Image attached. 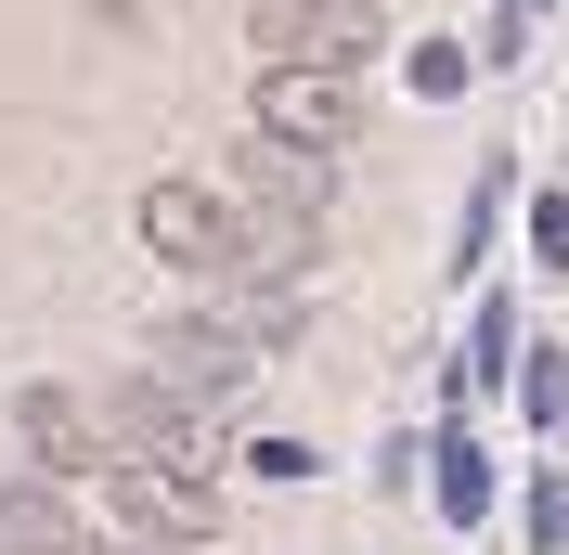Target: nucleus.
<instances>
[{
    "instance_id": "0eeeda50",
    "label": "nucleus",
    "mask_w": 569,
    "mask_h": 555,
    "mask_svg": "<svg viewBox=\"0 0 569 555\" xmlns=\"http://www.w3.org/2000/svg\"><path fill=\"white\" fill-rule=\"evenodd\" d=\"M13 426H27L39 478H78V465H117V452H104V414H91L78 387H27V401H13Z\"/></svg>"
},
{
    "instance_id": "4468645a",
    "label": "nucleus",
    "mask_w": 569,
    "mask_h": 555,
    "mask_svg": "<svg viewBox=\"0 0 569 555\" xmlns=\"http://www.w3.org/2000/svg\"><path fill=\"white\" fill-rule=\"evenodd\" d=\"M531 245H543V259H569V194H543V208H531Z\"/></svg>"
},
{
    "instance_id": "f257e3e1",
    "label": "nucleus",
    "mask_w": 569,
    "mask_h": 555,
    "mask_svg": "<svg viewBox=\"0 0 569 555\" xmlns=\"http://www.w3.org/2000/svg\"><path fill=\"white\" fill-rule=\"evenodd\" d=\"M247 39H259V65H311V78H350L362 52H376V13L362 0H259L247 13Z\"/></svg>"
},
{
    "instance_id": "7ed1b4c3",
    "label": "nucleus",
    "mask_w": 569,
    "mask_h": 555,
    "mask_svg": "<svg viewBox=\"0 0 569 555\" xmlns=\"http://www.w3.org/2000/svg\"><path fill=\"white\" fill-rule=\"evenodd\" d=\"M104 440H117V465H181V478H208V426H194V401H169L156 375L104 401Z\"/></svg>"
},
{
    "instance_id": "f03ea898",
    "label": "nucleus",
    "mask_w": 569,
    "mask_h": 555,
    "mask_svg": "<svg viewBox=\"0 0 569 555\" xmlns=\"http://www.w3.org/2000/svg\"><path fill=\"white\" fill-rule=\"evenodd\" d=\"M142 245H156L169 272H247V220H233V194H208V181H142Z\"/></svg>"
},
{
    "instance_id": "f8f14e48",
    "label": "nucleus",
    "mask_w": 569,
    "mask_h": 555,
    "mask_svg": "<svg viewBox=\"0 0 569 555\" xmlns=\"http://www.w3.org/2000/svg\"><path fill=\"white\" fill-rule=\"evenodd\" d=\"M401 78H415L427 104H453V91H466V39H427V52H415V65H401Z\"/></svg>"
},
{
    "instance_id": "9d476101",
    "label": "nucleus",
    "mask_w": 569,
    "mask_h": 555,
    "mask_svg": "<svg viewBox=\"0 0 569 555\" xmlns=\"http://www.w3.org/2000/svg\"><path fill=\"white\" fill-rule=\"evenodd\" d=\"M440 517H492V465L466 440H440Z\"/></svg>"
},
{
    "instance_id": "20e7f679",
    "label": "nucleus",
    "mask_w": 569,
    "mask_h": 555,
    "mask_svg": "<svg viewBox=\"0 0 569 555\" xmlns=\"http://www.w3.org/2000/svg\"><path fill=\"white\" fill-rule=\"evenodd\" d=\"M259 142H350V78H311V65H259Z\"/></svg>"
},
{
    "instance_id": "dca6fc26",
    "label": "nucleus",
    "mask_w": 569,
    "mask_h": 555,
    "mask_svg": "<svg viewBox=\"0 0 569 555\" xmlns=\"http://www.w3.org/2000/svg\"><path fill=\"white\" fill-rule=\"evenodd\" d=\"M362 13H376V0H362Z\"/></svg>"
},
{
    "instance_id": "39448f33",
    "label": "nucleus",
    "mask_w": 569,
    "mask_h": 555,
    "mask_svg": "<svg viewBox=\"0 0 569 555\" xmlns=\"http://www.w3.org/2000/svg\"><path fill=\"white\" fill-rule=\"evenodd\" d=\"M117 517H130L142 543H208V529H220V491L181 478V465H117Z\"/></svg>"
},
{
    "instance_id": "1a4fd4ad",
    "label": "nucleus",
    "mask_w": 569,
    "mask_h": 555,
    "mask_svg": "<svg viewBox=\"0 0 569 555\" xmlns=\"http://www.w3.org/2000/svg\"><path fill=\"white\" fill-rule=\"evenodd\" d=\"M247 208H323V155H298V142H247Z\"/></svg>"
},
{
    "instance_id": "2eb2a0df",
    "label": "nucleus",
    "mask_w": 569,
    "mask_h": 555,
    "mask_svg": "<svg viewBox=\"0 0 569 555\" xmlns=\"http://www.w3.org/2000/svg\"><path fill=\"white\" fill-rule=\"evenodd\" d=\"M78 555H104V543H78Z\"/></svg>"
},
{
    "instance_id": "6e6552de",
    "label": "nucleus",
    "mask_w": 569,
    "mask_h": 555,
    "mask_svg": "<svg viewBox=\"0 0 569 555\" xmlns=\"http://www.w3.org/2000/svg\"><path fill=\"white\" fill-rule=\"evenodd\" d=\"M0 555H78V517H66V491H52V478L0 491Z\"/></svg>"
},
{
    "instance_id": "9b49d317",
    "label": "nucleus",
    "mask_w": 569,
    "mask_h": 555,
    "mask_svg": "<svg viewBox=\"0 0 569 555\" xmlns=\"http://www.w3.org/2000/svg\"><path fill=\"white\" fill-rule=\"evenodd\" d=\"M505 349H518V311H505V297H492V311L466 323V387H479V375H505Z\"/></svg>"
},
{
    "instance_id": "423d86ee",
    "label": "nucleus",
    "mask_w": 569,
    "mask_h": 555,
    "mask_svg": "<svg viewBox=\"0 0 569 555\" xmlns=\"http://www.w3.org/2000/svg\"><path fill=\"white\" fill-rule=\"evenodd\" d=\"M247 362H259V349L233 336V323H169V336H156V362H142V375L169 387V401H220V387H247Z\"/></svg>"
},
{
    "instance_id": "ddd939ff",
    "label": "nucleus",
    "mask_w": 569,
    "mask_h": 555,
    "mask_svg": "<svg viewBox=\"0 0 569 555\" xmlns=\"http://www.w3.org/2000/svg\"><path fill=\"white\" fill-rule=\"evenodd\" d=\"M531 414H543V426L569 414V362H531Z\"/></svg>"
}]
</instances>
